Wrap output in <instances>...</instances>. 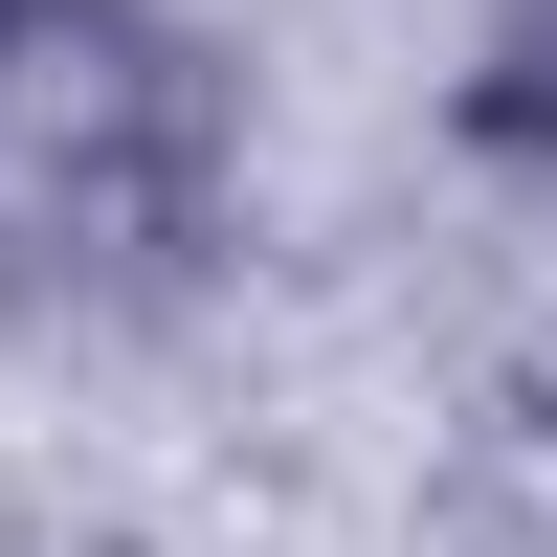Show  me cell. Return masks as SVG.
<instances>
[{"label":"cell","mask_w":557,"mask_h":557,"mask_svg":"<svg viewBox=\"0 0 557 557\" xmlns=\"http://www.w3.org/2000/svg\"><path fill=\"white\" fill-rule=\"evenodd\" d=\"M446 134H469L491 178H557V0H491L469 89H446Z\"/></svg>","instance_id":"obj_1"},{"label":"cell","mask_w":557,"mask_h":557,"mask_svg":"<svg viewBox=\"0 0 557 557\" xmlns=\"http://www.w3.org/2000/svg\"><path fill=\"white\" fill-rule=\"evenodd\" d=\"M67 23H89V0H0V67H23V45H67Z\"/></svg>","instance_id":"obj_2"}]
</instances>
